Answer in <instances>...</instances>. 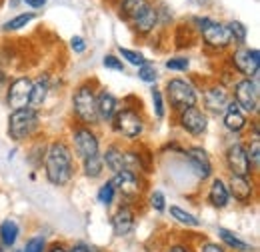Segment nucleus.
I'll return each mask as SVG.
<instances>
[{"instance_id":"nucleus-1","label":"nucleus","mask_w":260,"mask_h":252,"mask_svg":"<svg viewBox=\"0 0 260 252\" xmlns=\"http://www.w3.org/2000/svg\"><path fill=\"white\" fill-rule=\"evenodd\" d=\"M42 166H44V176L52 186L62 188L72 182L76 174V162H74V152L64 138H54L52 142H48Z\"/></svg>"},{"instance_id":"nucleus-2","label":"nucleus","mask_w":260,"mask_h":252,"mask_svg":"<svg viewBox=\"0 0 260 252\" xmlns=\"http://www.w3.org/2000/svg\"><path fill=\"white\" fill-rule=\"evenodd\" d=\"M96 82L94 80H84L80 82L74 92H72V116L78 124L82 126H94L100 124L96 112Z\"/></svg>"},{"instance_id":"nucleus-3","label":"nucleus","mask_w":260,"mask_h":252,"mask_svg":"<svg viewBox=\"0 0 260 252\" xmlns=\"http://www.w3.org/2000/svg\"><path fill=\"white\" fill-rule=\"evenodd\" d=\"M40 124H42V120H40V112L26 106V108L10 110L6 132H8L10 140H14L16 144H22V142L32 140L34 136L38 134Z\"/></svg>"},{"instance_id":"nucleus-4","label":"nucleus","mask_w":260,"mask_h":252,"mask_svg":"<svg viewBox=\"0 0 260 252\" xmlns=\"http://www.w3.org/2000/svg\"><path fill=\"white\" fill-rule=\"evenodd\" d=\"M192 24H194V30L202 36V42L206 44V48L214 52H224L232 46V38L224 22H218L210 16H194Z\"/></svg>"},{"instance_id":"nucleus-5","label":"nucleus","mask_w":260,"mask_h":252,"mask_svg":"<svg viewBox=\"0 0 260 252\" xmlns=\"http://www.w3.org/2000/svg\"><path fill=\"white\" fill-rule=\"evenodd\" d=\"M162 94L176 114L198 104V88L186 78H168Z\"/></svg>"},{"instance_id":"nucleus-6","label":"nucleus","mask_w":260,"mask_h":252,"mask_svg":"<svg viewBox=\"0 0 260 252\" xmlns=\"http://www.w3.org/2000/svg\"><path fill=\"white\" fill-rule=\"evenodd\" d=\"M112 130L126 140H138L146 132V120L136 106H122L112 118Z\"/></svg>"},{"instance_id":"nucleus-7","label":"nucleus","mask_w":260,"mask_h":252,"mask_svg":"<svg viewBox=\"0 0 260 252\" xmlns=\"http://www.w3.org/2000/svg\"><path fill=\"white\" fill-rule=\"evenodd\" d=\"M232 100L238 104V108L248 116H256L260 106V84L258 78H240L232 86Z\"/></svg>"},{"instance_id":"nucleus-8","label":"nucleus","mask_w":260,"mask_h":252,"mask_svg":"<svg viewBox=\"0 0 260 252\" xmlns=\"http://www.w3.org/2000/svg\"><path fill=\"white\" fill-rule=\"evenodd\" d=\"M70 148L74 152V156H78L80 160L88 156H94L100 152V136L94 128L90 126L76 124L70 130Z\"/></svg>"},{"instance_id":"nucleus-9","label":"nucleus","mask_w":260,"mask_h":252,"mask_svg":"<svg viewBox=\"0 0 260 252\" xmlns=\"http://www.w3.org/2000/svg\"><path fill=\"white\" fill-rule=\"evenodd\" d=\"M110 182L116 190V196H120V200H124L126 204H134L136 200H140V196L144 192L142 174H136L132 170H120V172L112 174Z\"/></svg>"},{"instance_id":"nucleus-10","label":"nucleus","mask_w":260,"mask_h":252,"mask_svg":"<svg viewBox=\"0 0 260 252\" xmlns=\"http://www.w3.org/2000/svg\"><path fill=\"white\" fill-rule=\"evenodd\" d=\"M230 66L234 72L242 74L244 78H258L260 72V50L250 46H236L230 54Z\"/></svg>"},{"instance_id":"nucleus-11","label":"nucleus","mask_w":260,"mask_h":252,"mask_svg":"<svg viewBox=\"0 0 260 252\" xmlns=\"http://www.w3.org/2000/svg\"><path fill=\"white\" fill-rule=\"evenodd\" d=\"M32 76L28 74H20L14 80L8 82L6 86V106L10 110H18V108H26L30 92H32Z\"/></svg>"},{"instance_id":"nucleus-12","label":"nucleus","mask_w":260,"mask_h":252,"mask_svg":"<svg viewBox=\"0 0 260 252\" xmlns=\"http://www.w3.org/2000/svg\"><path fill=\"white\" fill-rule=\"evenodd\" d=\"M224 166H226L228 174H232V176H252L254 174L244 142H232L228 146L224 152Z\"/></svg>"},{"instance_id":"nucleus-13","label":"nucleus","mask_w":260,"mask_h":252,"mask_svg":"<svg viewBox=\"0 0 260 252\" xmlns=\"http://www.w3.org/2000/svg\"><path fill=\"white\" fill-rule=\"evenodd\" d=\"M230 198H234L240 206H250L256 200V192H258V184L252 176H228L226 180Z\"/></svg>"},{"instance_id":"nucleus-14","label":"nucleus","mask_w":260,"mask_h":252,"mask_svg":"<svg viewBox=\"0 0 260 252\" xmlns=\"http://www.w3.org/2000/svg\"><path fill=\"white\" fill-rule=\"evenodd\" d=\"M232 100L230 90L222 82H212L208 86H204L202 90V104H204V110L210 112V114H222L226 110L228 102Z\"/></svg>"},{"instance_id":"nucleus-15","label":"nucleus","mask_w":260,"mask_h":252,"mask_svg":"<svg viewBox=\"0 0 260 252\" xmlns=\"http://www.w3.org/2000/svg\"><path fill=\"white\" fill-rule=\"evenodd\" d=\"M184 156H186V162L190 166V170L196 174L198 180H210L214 176V166H212V158L208 154L206 148L202 146H188L184 150Z\"/></svg>"},{"instance_id":"nucleus-16","label":"nucleus","mask_w":260,"mask_h":252,"mask_svg":"<svg viewBox=\"0 0 260 252\" xmlns=\"http://www.w3.org/2000/svg\"><path fill=\"white\" fill-rule=\"evenodd\" d=\"M136 222H138V216H136V208L134 204H120L114 214L110 216V226H112V232L116 238H126L134 232L136 228Z\"/></svg>"},{"instance_id":"nucleus-17","label":"nucleus","mask_w":260,"mask_h":252,"mask_svg":"<svg viewBox=\"0 0 260 252\" xmlns=\"http://www.w3.org/2000/svg\"><path fill=\"white\" fill-rule=\"evenodd\" d=\"M176 122L182 128V132H186L188 136H194V138L206 134V130H208V116L198 106H192V108H186V110L178 112Z\"/></svg>"},{"instance_id":"nucleus-18","label":"nucleus","mask_w":260,"mask_h":252,"mask_svg":"<svg viewBox=\"0 0 260 252\" xmlns=\"http://www.w3.org/2000/svg\"><path fill=\"white\" fill-rule=\"evenodd\" d=\"M230 192H228L226 180L220 176H212L210 184L206 188V204H210L214 210H224L230 206Z\"/></svg>"},{"instance_id":"nucleus-19","label":"nucleus","mask_w":260,"mask_h":252,"mask_svg":"<svg viewBox=\"0 0 260 252\" xmlns=\"http://www.w3.org/2000/svg\"><path fill=\"white\" fill-rule=\"evenodd\" d=\"M96 112L98 120L102 124H110L114 114L118 112V98L112 94L108 88H96Z\"/></svg>"},{"instance_id":"nucleus-20","label":"nucleus","mask_w":260,"mask_h":252,"mask_svg":"<svg viewBox=\"0 0 260 252\" xmlns=\"http://www.w3.org/2000/svg\"><path fill=\"white\" fill-rule=\"evenodd\" d=\"M222 124L230 134H242L248 128V116L238 108L234 100H230L226 110L222 112Z\"/></svg>"},{"instance_id":"nucleus-21","label":"nucleus","mask_w":260,"mask_h":252,"mask_svg":"<svg viewBox=\"0 0 260 252\" xmlns=\"http://www.w3.org/2000/svg\"><path fill=\"white\" fill-rule=\"evenodd\" d=\"M216 234H218L220 244H222L228 252H254L256 250L254 244H250V242L244 240L238 232H234V230H230V228L220 226V228L216 230Z\"/></svg>"},{"instance_id":"nucleus-22","label":"nucleus","mask_w":260,"mask_h":252,"mask_svg":"<svg viewBox=\"0 0 260 252\" xmlns=\"http://www.w3.org/2000/svg\"><path fill=\"white\" fill-rule=\"evenodd\" d=\"M50 94V74H38V78L32 80V92H30V100H28V108L38 110L46 104Z\"/></svg>"},{"instance_id":"nucleus-23","label":"nucleus","mask_w":260,"mask_h":252,"mask_svg":"<svg viewBox=\"0 0 260 252\" xmlns=\"http://www.w3.org/2000/svg\"><path fill=\"white\" fill-rule=\"evenodd\" d=\"M124 150H126V148H122L120 144L112 142V144H108V146H106V150H104V152H100L104 166H106L112 174H116V172L124 170Z\"/></svg>"},{"instance_id":"nucleus-24","label":"nucleus","mask_w":260,"mask_h":252,"mask_svg":"<svg viewBox=\"0 0 260 252\" xmlns=\"http://www.w3.org/2000/svg\"><path fill=\"white\" fill-rule=\"evenodd\" d=\"M150 6H152L150 0H120L118 14H120V18L128 20L130 24H132V22H134L138 16H142Z\"/></svg>"},{"instance_id":"nucleus-25","label":"nucleus","mask_w":260,"mask_h":252,"mask_svg":"<svg viewBox=\"0 0 260 252\" xmlns=\"http://www.w3.org/2000/svg\"><path fill=\"white\" fill-rule=\"evenodd\" d=\"M20 238V224L14 218H4L0 222V244L4 248H14Z\"/></svg>"},{"instance_id":"nucleus-26","label":"nucleus","mask_w":260,"mask_h":252,"mask_svg":"<svg viewBox=\"0 0 260 252\" xmlns=\"http://www.w3.org/2000/svg\"><path fill=\"white\" fill-rule=\"evenodd\" d=\"M156 26H158V14H156V6H154V4H152L142 16H138V18L132 22L134 32L140 34V36H148V34H152Z\"/></svg>"},{"instance_id":"nucleus-27","label":"nucleus","mask_w":260,"mask_h":252,"mask_svg":"<svg viewBox=\"0 0 260 252\" xmlns=\"http://www.w3.org/2000/svg\"><path fill=\"white\" fill-rule=\"evenodd\" d=\"M166 212L170 214V218L178 224H182L184 228H200L202 222L198 220V216H194L192 212H188L186 208L178 206V204H168L166 206Z\"/></svg>"},{"instance_id":"nucleus-28","label":"nucleus","mask_w":260,"mask_h":252,"mask_svg":"<svg viewBox=\"0 0 260 252\" xmlns=\"http://www.w3.org/2000/svg\"><path fill=\"white\" fill-rule=\"evenodd\" d=\"M82 174H84L88 180L102 178V174H104V162H102L100 152L94 154V156L82 158Z\"/></svg>"},{"instance_id":"nucleus-29","label":"nucleus","mask_w":260,"mask_h":252,"mask_svg":"<svg viewBox=\"0 0 260 252\" xmlns=\"http://www.w3.org/2000/svg\"><path fill=\"white\" fill-rule=\"evenodd\" d=\"M34 18H36V14H34V12H20V14L12 16L10 20H6V22L2 24V30L4 32L22 30V28H26V26L32 22Z\"/></svg>"},{"instance_id":"nucleus-30","label":"nucleus","mask_w":260,"mask_h":252,"mask_svg":"<svg viewBox=\"0 0 260 252\" xmlns=\"http://www.w3.org/2000/svg\"><path fill=\"white\" fill-rule=\"evenodd\" d=\"M46 146H48V144L42 142V140H36L34 144H30V148H28V152H26V162L32 166L34 170L42 166L44 154H46Z\"/></svg>"},{"instance_id":"nucleus-31","label":"nucleus","mask_w":260,"mask_h":252,"mask_svg":"<svg viewBox=\"0 0 260 252\" xmlns=\"http://www.w3.org/2000/svg\"><path fill=\"white\" fill-rule=\"evenodd\" d=\"M226 28L230 32L232 44H236V46H244L246 44V38H248L246 24H242L240 20H230V22H226Z\"/></svg>"},{"instance_id":"nucleus-32","label":"nucleus","mask_w":260,"mask_h":252,"mask_svg":"<svg viewBox=\"0 0 260 252\" xmlns=\"http://www.w3.org/2000/svg\"><path fill=\"white\" fill-rule=\"evenodd\" d=\"M96 200H98V204H102V206H106V208H110V206L114 204V200H116V190L112 186L110 178L100 184V188H98V192H96Z\"/></svg>"},{"instance_id":"nucleus-33","label":"nucleus","mask_w":260,"mask_h":252,"mask_svg":"<svg viewBox=\"0 0 260 252\" xmlns=\"http://www.w3.org/2000/svg\"><path fill=\"white\" fill-rule=\"evenodd\" d=\"M118 56H120V60L122 62H128L130 66H136V68H140L142 64H146V56L142 54V52H138V50H132V48H124V46H120L118 48Z\"/></svg>"},{"instance_id":"nucleus-34","label":"nucleus","mask_w":260,"mask_h":252,"mask_svg":"<svg viewBox=\"0 0 260 252\" xmlns=\"http://www.w3.org/2000/svg\"><path fill=\"white\" fill-rule=\"evenodd\" d=\"M164 66L170 72H188L190 70V58L188 56H170V58H166Z\"/></svg>"},{"instance_id":"nucleus-35","label":"nucleus","mask_w":260,"mask_h":252,"mask_svg":"<svg viewBox=\"0 0 260 252\" xmlns=\"http://www.w3.org/2000/svg\"><path fill=\"white\" fill-rule=\"evenodd\" d=\"M148 206H150L154 212H158V214L166 212L168 200H166V196H164L162 190H152V192L148 194Z\"/></svg>"},{"instance_id":"nucleus-36","label":"nucleus","mask_w":260,"mask_h":252,"mask_svg":"<svg viewBox=\"0 0 260 252\" xmlns=\"http://www.w3.org/2000/svg\"><path fill=\"white\" fill-rule=\"evenodd\" d=\"M150 98H152L154 116H156L158 120H162L164 116H166V100H164L162 90H158V88H152V90H150Z\"/></svg>"},{"instance_id":"nucleus-37","label":"nucleus","mask_w":260,"mask_h":252,"mask_svg":"<svg viewBox=\"0 0 260 252\" xmlns=\"http://www.w3.org/2000/svg\"><path fill=\"white\" fill-rule=\"evenodd\" d=\"M46 246H48L46 236H42V234H32V236L24 242V246H22L20 250L22 252H46Z\"/></svg>"},{"instance_id":"nucleus-38","label":"nucleus","mask_w":260,"mask_h":252,"mask_svg":"<svg viewBox=\"0 0 260 252\" xmlns=\"http://www.w3.org/2000/svg\"><path fill=\"white\" fill-rule=\"evenodd\" d=\"M246 154L250 160V166L254 170V174L258 172V164H260V138H252L248 144H246Z\"/></svg>"},{"instance_id":"nucleus-39","label":"nucleus","mask_w":260,"mask_h":252,"mask_svg":"<svg viewBox=\"0 0 260 252\" xmlns=\"http://www.w3.org/2000/svg\"><path fill=\"white\" fill-rule=\"evenodd\" d=\"M136 76H138L142 82H146V84H154V82L158 80V70H156V66L152 62H146L138 68V74H136Z\"/></svg>"},{"instance_id":"nucleus-40","label":"nucleus","mask_w":260,"mask_h":252,"mask_svg":"<svg viewBox=\"0 0 260 252\" xmlns=\"http://www.w3.org/2000/svg\"><path fill=\"white\" fill-rule=\"evenodd\" d=\"M102 66L106 68V70H114V72H124V62L120 60V56H116V54H106L104 58H102Z\"/></svg>"},{"instance_id":"nucleus-41","label":"nucleus","mask_w":260,"mask_h":252,"mask_svg":"<svg viewBox=\"0 0 260 252\" xmlns=\"http://www.w3.org/2000/svg\"><path fill=\"white\" fill-rule=\"evenodd\" d=\"M194 252H228L220 242L216 240H200L194 246Z\"/></svg>"},{"instance_id":"nucleus-42","label":"nucleus","mask_w":260,"mask_h":252,"mask_svg":"<svg viewBox=\"0 0 260 252\" xmlns=\"http://www.w3.org/2000/svg\"><path fill=\"white\" fill-rule=\"evenodd\" d=\"M164 252H194V246L186 240H178V242H172L170 246H166Z\"/></svg>"},{"instance_id":"nucleus-43","label":"nucleus","mask_w":260,"mask_h":252,"mask_svg":"<svg viewBox=\"0 0 260 252\" xmlns=\"http://www.w3.org/2000/svg\"><path fill=\"white\" fill-rule=\"evenodd\" d=\"M68 252H98V250L94 246H90L88 242H84V240H76V242H72L68 246Z\"/></svg>"},{"instance_id":"nucleus-44","label":"nucleus","mask_w":260,"mask_h":252,"mask_svg":"<svg viewBox=\"0 0 260 252\" xmlns=\"http://www.w3.org/2000/svg\"><path fill=\"white\" fill-rule=\"evenodd\" d=\"M70 48H72L76 54H82V52L86 50V40H84L82 36H78V34H76V36H72V38H70Z\"/></svg>"},{"instance_id":"nucleus-45","label":"nucleus","mask_w":260,"mask_h":252,"mask_svg":"<svg viewBox=\"0 0 260 252\" xmlns=\"http://www.w3.org/2000/svg\"><path fill=\"white\" fill-rule=\"evenodd\" d=\"M46 252H68V244L60 242V240H56V242H50V244L46 246Z\"/></svg>"},{"instance_id":"nucleus-46","label":"nucleus","mask_w":260,"mask_h":252,"mask_svg":"<svg viewBox=\"0 0 260 252\" xmlns=\"http://www.w3.org/2000/svg\"><path fill=\"white\" fill-rule=\"evenodd\" d=\"M22 2H24L26 6H30V8H42L48 0H22Z\"/></svg>"},{"instance_id":"nucleus-47","label":"nucleus","mask_w":260,"mask_h":252,"mask_svg":"<svg viewBox=\"0 0 260 252\" xmlns=\"http://www.w3.org/2000/svg\"><path fill=\"white\" fill-rule=\"evenodd\" d=\"M194 6H206L208 4V0H190Z\"/></svg>"},{"instance_id":"nucleus-48","label":"nucleus","mask_w":260,"mask_h":252,"mask_svg":"<svg viewBox=\"0 0 260 252\" xmlns=\"http://www.w3.org/2000/svg\"><path fill=\"white\" fill-rule=\"evenodd\" d=\"M0 252H8V248H4V246L0 244Z\"/></svg>"},{"instance_id":"nucleus-49","label":"nucleus","mask_w":260,"mask_h":252,"mask_svg":"<svg viewBox=\"0 0 260 252\" xmlns=\"http://www.w3.org/2000/svg\"><path fill=\"white\" fill-rule=\"evenodd\" d=\"M12 250H14V252H22V250H20V248H12Z\"/></svg>"}]
</instances>
